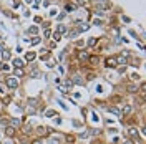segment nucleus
Here are the masks:
<instances>
[{
  "label": "nucleus",
  "instance_id": "obj_1",
  "mask_svg": "<svg viewBox=\"0 0 146 144\" xmlns=\"http://www.w3.org/2000/svg\"><path fill=\"white\" fill-rule=\"evenodd\" d=\"M5 85H7L9 88H12V90H15L18 86V78H15V76H7V78H5Z\"/></svg>",
  "mask_w": 146,
  "mask_h": 144
},
{
  "label": "nucleus",
  "instance_id": "obj_2",
  "mask_svg": "<svg viewBox=\"0 0 146 144\" xmlns=\"http://www.w3.org/2000/svg\"><path fill=\"white\" fill-rule=\"evenodd\" d=\"M105 66L106 68H116L118 65H116V58L115 56H108L106 60H105Z\"/></svg>",
  "mask_w": 146,
  "mask_h": 144
},
{
  "label": "nucleus",
  "instance_id": "obj_3",
  "mask_svg": "<svg viewBox=\"0 0 146 144\" xmlns=\"http://www.w3.org/2000/svg\"><path fill=\"white\" fill-rule=\"evenodd\" d=\"M36 133L40 136H50L53 131H52V127H43V126H38L36 127Z\"/></svg>",
  "mask_w": 146,
  "mask_h": 144
},
{
  "label": "nucleus",
  "instance_id": "obj_4",
  "mask_svg": "<svg viewBox=\"0 0 146 144\" xmlns=\"http://www.w3.org/2000/svg\"><path fill=\"white\" fill-rule=\"evenodd\" d=\"M88 58H90V55H88L86 50H80L78 52V60L80 61H88Z\"/></svg>",
  "mask_w": 146,
  "mask_h": 144
},
{
  "label": "nucleus",
  "instance_id": "obj_5",
  "mask_svg": "<svg viewBox=\"0 0 146 144\" xmlns=\"http://www.w3.org/2000/svg\"><path fill=\"white\" fill-rule=\"evenodd\" d=\"M128 136H129V139H131V141L138 139V129H136V127H129V129H128Z\"/></svg>",
  "mask_w": 146,
  "mask_h": 144
},
{
  "label": "nucleus",
  "instance_id": "obj_6",
  "mask_svg": "<svg viewBox=\"0 0 146 144\" xmlns=\"http://www.w3.org/2000/svg\"><path fill=\"white\" fill-rule=\"evenodd\" d=\"M3 133H5V136H9V137H13V136L17 134V129H15V127H12V126H7Z\"/></svg>",
  "mask_w": 146,
  "mask_h": 144
},
{
  "label": "nucleus",
  "instance_id": "obj_7",
  "mask_svg": "<svg viewBox=\"0 0 146 144\" xmlns=\"http://www.w3.org/2000/svg\"><path fill=\"white\" fill-rule=\"evenodd\" d=\"M131 111H133V106H131V104H125L123 109H121V114H123V116H128Z\"/></svg>",
  "mask_w": 146,
  "mask_h": 144
},
{
  "label": "nucleus",
  "instance_id": "obj_8",
  "mask_svg": "<svg viewBox=\"0 0 146 144\" xmlns=\"http://www.w3.org/2000/svg\"><path fill=\"white\" fill-rule=\"evenodd\" d=\"M98 61H100V58H98V56H95V55H91L90 58H88V63H90L91 66H96Z\"/></svg>",
  "mask_w": 146,
  "mask_h": 144
},
{
  "label": "nucleus",
  "instance_id": "obj_9",
  "mask_svg": "<svg viewBox=\"0 0 146 144\" xmlns=\"http://www.w3.org/2000/svg\"><path fill=\"white\" fill-rule=\"evenodd\" d=\"M13 73H15V78H22V76H25V70L23 68H13Z\"/></svg>",
  "mask_w": 146,
  "mask_h": 144
},
{
  "label": "nucleus",
  "instance_id": "obj_10",
  "mask_svg": "<svg viewBox=\"0 0 146 144\" xmlns=\"http://www.w3.org/2000/svg\"><path fill=\"white\" fill-rule=\"evenodd\" d=\"M35 58H36L35 52H27V55H25V60H27V61H33Z\"/></svg>",
  "mask_w": 146,
  "mask_h": 144
},
{
  "label": "nucleus",
  "instance_id": "obj_11",
  "mask_svg": "<svg viewBox=\"0 0 146 144\" xmlns=\"http://www.w3.org/2000/svg\"><path fill=\"white\" fill-rule=\"evenodd\" d=\"M66 25H63V23H60L58 27H56V33H60V35H63V33H66Z\"/></svg>",
  "mask_w": 146,
  "mask_h": 144
},
{
  "label": "nucleus",
  "instance_id": "obj_12",
  "mask_svg": "<svg viewBox=\"0 0 146 144\" xmlns=\"http://www.w3.org/2000/svg\"><path fill=\"white\" fill-rule=\"evenodd\" d=\"M12 63H13V68H23V66H25V63H23L22 60H18V58H15Z\"/></svg>",
  "mask_w": 146,
  "mask_h": 144
},
{
  "label": "nucleus",
  "instance_id": "obj_13",
  "mask_svg": "<svg viewBox=\"0 0 146 144\" xmlns=\"http://www.w3.org/2000/svg\"><path fill=\"white\" fill-rule=\"evenodd\" d=\"M10 126L17 129V127L20 126V119H18V118H12V119H10Z\"/></svg>",
  "mask_w": 146,
  "mask_h": 144
},
{
  "label": "nucleus",
  "instance_id": "obj_14",
  "mask_svg": "<svg viewBox=\"0 0 146 144\" xmlns=\"http://www.w3.org/2000/svg\"><path fill=\"white\" fill-rule=\"evenodd\" d=\"M128 91H129V93H133V94H135V93H138V90H139V88H138L136 85H135V83H131V85H128V88H126Z\"/></svg>",
  "mask_w": 146,
  "mask_h": 144
},
{
  "label": "nucleus",
  "instance_id": "obj_15",
  "mask_svg": "<svg viewBox=\"0 0 146 144\" xmlns=\"http://www.w3.org/2000/svg\"><path fill=\"white\" fill-rule=\"evenodd\" d=\"M96 7H100L103 10H108V9H111V3L110 2H103V3H96Z\"/></svg>",
  "mask_w": 146,
  "mask_h": 144
},
{
  "label": "nucleus",
  "instance_id": "obj_16",
  "mask_svg": "<svg viewBox=\"0 0 146 144\" xmlns=\"http://www.w3.org/2000/svg\"><path fill=\"white\" fill-rule=\"evenodd\" d=\"M88 28H90V25H88V23H80V27H78V30H76V32H78V33H80V32H86Z\"/></svg>",
  "mask_w": 146,
  "mask_h": 144
},
{
  "label": "nucleus",
  "instance_id": "obj_17",
  "mask_svg": "<svg viewBox=\"0 0 146 144\" xmlns=\"http://www.w3.org/2000/svg\"><path fill=\"white\" fill-rule=\"evenodd\" d=\"M72 83L73 85H83V80H82V76H75L72 80Z\"/></svg>",
  "mask_w": 146,
  "mask_h": 144
},
{
  "label": "nucleus",
  "instance_id": "obj_18",
  "mask_svg": "<svg viewBox=\"0 0 146 144\" xmlns=\"http://www.w3.org/2000/svg\"><path fill=\"white\" fill-rule=\"evenodd\" d=\"M96 43H98V38H95V36H93V38H90V40H88V46H95V45H96Z\"/></svg>",
  "mask_w": 146,
  "mask_h": 144
},
{
  "label": "nucleus",
  "instance_id": "obj_19",
  "mask_svg": "<svg viewBox=\"0 0 146 144\" xmlns=\"http://www.w3.org/2000/svg\"><path fill=\"white\" fill-rule=\"evenodd\" d=\"M50 58V53H48V50H45V53L40 55V60H48Z\"/></svg>",
  "mask_w": 146,
  "mask_h": 144
},
{
  "label": "nucleus",
  "instance_id": "obj_20",
  "mask_svg": "<svg viewBox=\"0 0 146 144\" xmlns=\"http://www.w3.org/2000/svg\"><path fill=\"white\" fill-rule=\"evenodd\" d=\"M33 131H32V127L30 126H23V134H32Z\"/></svg>",
  "mask_w": 146,
  "mask_h": 144
},
{
  "label": "nucleus",
  "instance_id": "obj_21",
  "mask_svg": "<svg viewBox=\"0 0 146 144\" xmlns=\"http://www.w3.org/2000/svg\"><path fill=\"white\" fill-rule=\"evenodd\" d=\"M52 36H53L55 42H60V40H62V35H60V33H56V32H55V33H52Z\"/></svg>",
  "mask_w": 146,
  "mask_h": 144
},
{
  "label": "nucleus",
  "instance_id": "obj_22",
  "mask_svg": "<svg viewBox=\"0 0 146 144\" xmlns=\"http://www.w3.org/2000/svg\"><path fill=\"white\" fill-rule=\"evenodd\" d=\"M36 32H38V28L36 27H30L28 28V33H32V35H36Z\"/></svg>",
  "mask_w": 146,
  "mask_h": 144
},
{
  "label": "nucleus",
  "instance_id": "obj_23",
  "mask_svg": "<svg viewBox=\"0 0 146 144\" xmlns=\"http://www.w3.org/2000/svg\"><path fill=\"white\" fill-rule=\"evenodd\" d=\"M65 10H66V12H73V10H75V7H73V5H70V3H66V5H65Z\"/></svg>",
  "mask_w": 146,
  "mask_h": 144
},
{
  "label": "nucleus",
  "instance_id": "obj_24",
  "mask_svg": "<svg viewBox=\"0 0 146 144\" xmlns=\"http://www.w3.org/2000/svg\"><path fill=\"white\" fill-rule=\"evenodd\" d=\"M45 114H46V116H48V118H52V116H55V114H56V113H55L53 109H48V111H46Z\"/></svg>",
  "mask_w": 146,
  "mask_h": 144
},
{
  "label": "nucleus",
  "instance_id": "obj_25",
  "mask_svg": "<svg viewBox=\"0 0 146 144\" xmlns=\"http://www.w3.org/2000/svg\"><path fill=\"white\" fill-rule=\"evenodd\" d=\"M2 58H3V60H9L10 53H9V52H2Z\"/></svg>",
  "mask_w": 146,
  "mask_h": 144
},
{
  "label": "nucleus",
  "instance_id": "obj_26",
  "mask_svg": "<svg viewBox=\"0 0 146 144\" xmlns=\"http://www.w3.org/2000/svg\"><path fill=\"white\" fill-rule=\"evenodd\" d=\"M131 63H133V66H139V60H136V58H131Z\"/></svg>",
  "mask_w": 146,
  "mask_h": 144
},
{
  "label": "nucleus",
  "instance_id": "obj_27",
  "mask_svg": "<svg viewBox=\"0 0 146 144\" xmlns=\"http://www.w3.org/2000/svg\"><path fill=\"white\" fill-rule=\"evenodd\" d=\"M48 144H60V141H58V139H55V137H52V139L48 141Z\"/></svg>",
  "mask_w": 146,
  "mask_h": 144
},
{
  "label": "nucleus",
  "instance_id": "obj_28",
  "mask_svg": "<svg viewBox=\"0 0 146 144\" xmlns=\"http://www.w3.org/2000/svg\"><path fill=\"white\" fill-rule=\"evenodd\" d=\"M38 43H40V38H38V36H35V38L32 40V45H38Z\"/></svg>",
  "mask_w": 146,
  "mask_h": 144
},
{
  "label": "nucleus",
  "instance_id": "obj_29",
  "mask_svg": "<svg viewBox=\"0 0 146 144\" xmlns=\"http://www.w3.org/2000/svg\"><path fill=\"white\" fill-rule=\"evenodd\" d=\"M131 80H133V81H138V80H139V75L133 73V75H131Z\"/></svg>",
  "mask_w": 146,
  "mask_h": 144
},
{
  "label": "nucleus",
  "instance_id": "obj_30",
  "mask_svg": "<svg viewBox=\"0 0 146 144\" xmlns=\"http://www.w3.org/2000/svg\"><path fill=\"white\" fill-rule=\"evenodd\" d=\"M52 35V32H50V30H48V28H46L45 32H43V36H45V38H48V36Z\"/></svg>",
  "mask_w": 146,
  "mask_h": 144
},
{
  "label": "nucleus",
  "instance_id": "obj_31",
  "mask_svg": "<svg viewBox=\"0 0 146 144\" xmlns=\"http://www.w3.org/2000/svg\"><path fill=\"white\" fill-rule=\"evenodd\" d=\"M66 141H68V143H75V137H73V136H66Z\"/></svg>",
  "mask_w": 146,
  "mask_h": 144
},
{
  "label": "nucleus",
  "instance_id": "obj_32",
  "mask_svg": "<svg viewBox=\"0 0 146 144\" xmlns=\"http://www.w3.org/2000/svg\"><path fill=\"white\" fill-rule=\"evenodd\" d=\"M30 144H43V141L42 139H35V141H32Z\"/></svg>",
  "mask_w": 146,
  "mask_h": 144
},
{
  "label": "nucleus",
  "instance_id": "obj_33",
  "mask_svg": "<svg viewBox=\"0 0 146 144\" xmlns=\"http://www.w3.org/2000/svg\"><path fill=\"white\" fill-rule=\"evenodd\" d=\"M91 134H93V136L100 134V129H91Z\"/></svg>",
  "mask_w": 146,
  "mask_h": 144
},
{
  "label": "nucleus",
  "instance_id": "obj_34",
  "mask_svg": "<svg viewBox=\"0 0 146 144\" xmlns=\"http://www.w3.org/2000/svg\"><path fill=\"white\" fill-rule=\"evenodd\" d=\"M65 85H66V86H70V88H72V86H73L72 80H66V81H65Z\"/></svg>",
  "mask_w": 146,
  "mask_h": 144
},
{
  "label": "nucleus",
  "instance_id": "obj_35",
  "mask_svg": "<svg viewBox=\"0 0 146 144\" xmlns=\"http://www.w3.org/2000/svg\"><path fill=\"white\" fill-rule=\"evenodd\" d=\"M5 144H13V141H12V139H7V141H5Z\"/></svg>",
  "mask_w": 146,
  "mask_h": 144
},
{
  "label": "nucleus",
  "instance_id": "obj_36",
  "mask_svg": "<svg viewBox=\"0 0 146 144\" xmlns=\"http://www.w3.org/2000/svg\"><path fill=\"white\" fill-rule=\"evenodd\" d=\"M123 144H131V139H126V141H125Z\"/></svg>",
  "mask_w": 146,
  "mask_h": 144
},
{
  "label": "nucleus",
  "instance_id": "obj_37",
  "mask_svg": "<svg viewBox=\"0 0 146 144\" xmlns=\"http://www.w3.org/2000/svg\"><path fill=\"white\" fill-rule=\"evenodd\" d=\"M25 2H27V3H32V0H25Z\"/></svg>",
  "mask_w": 146,
  "mask_h": 144
},
{
  "label": "nucleus",
  "instance_id": "obj_38",
  "mask_svg": "<svg viewBox=\"0 0 146 144\" xmlns=\"http://www.w3.org/2000/svg\"><path fill=\"white\" fill-rule=\"evenodd\" d=\"M2 65H3V63H0V70H2Z\"/></svg>",
  "mask_w": 146,
  "mask_h": 144
},
{
  "label": "nucleus",
  "instance_id": "obj_39",
  "mask_svg": "<svg viewBox=\"0 0 146 144\" xmlns=\"http://www.w3.org/2000/svg\"><path fill=\"white\" fill-rule=\"evenodd\" d=\"M0 136H2V134H0Z\"/></svg>",
  "mask_w": 146,
  "mask_h": 144
}]
</instances>
